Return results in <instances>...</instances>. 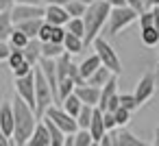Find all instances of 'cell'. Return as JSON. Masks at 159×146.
Instances as JSON below:
<instances>
[{"instance_id": "6da1fadb", "label": "cell", "mask_w": 159, "mask_h": 146, "mask_svg": "<svg viewBox=\"0 0 159 146\" xmlns=\"http://www.w3.org/2000/svg\"><path fill=\"white\" fill-rule=\"evenodd\" d=\"M13 111H16L13 144H18V146L29 144V139H31V135H33V131H35V126H37V122H39L42 118H39L37 111H35L22 96H18V94H16V98H13Z\"/></svg>"}, {"instance_id": "7a4b0ae2", "label": "cell", "mask_w": 159, "mask_h": 146, "mask_svg": "<svg viewBox=\"0 0 159 146\" xmlns=\"http://www.w3.org/2000/svg\"><path fill=\"white\" fill-rule=\"evenodd\" d=\"M111 9H113V7L107 2V0H96V2H92V5L87 7V13L83 16L85 29H87V33H85V44H87V46H92L94 39L102 33L105 24L109 22Z\"/></svg>"}, {"instance_id": "3957f363", "label": "cell", "mask_w": 159, "mask_h": 146, "mask_svg": "<svg viewBox=\"0 0 159 146\" xmlns=\"http://www.w3.org/2000/svg\"><path fill=\"white\" fill-rule=\"evenodd\" d=\"M135 20H139V11L129 7V5H122V7H113L111 9V16H109V22H107V33L111 37L120 35L124 29H129Z\"/></svg>"}, {"instance_id": "277c9868", "label": "cell", "mask_w": 159, "mask_h": 146, "mask_svg": "<svg viewBox=\"0 0 159 146\" xmlns=\"http://www.w3.org/2000/svg\"><path fill=\"white\" fill-rule=\"evenodd\" d=\"M35 94H37V116L42 118L46 113V109L57 103V98H55V92L39 66L35 68Z\"/></svg>"}, {"instance_id": "5b68a950", "label": "cell", "mask_w": 159, "mask_h": 146, "mask_svg": "<svg viewBox=\"0 0 159 146\" xmlns=\"http://www.w3.org/2000/svg\"><path fill=\"white\" fill-rule=\"evenodd\" d=\"M92 46H94V50L98 52V57L102 59V63H105L107 68H111L116 74H122V61H120L118 52L113 50V46L105 39V35H98Z\"/></svg>"}, {"instance_id": "8992f818", "label": "cell", "mask_w": 159, "mask_h": 146, "mask_svg": "<svg viewBox=\"0 0 159 146\" xmlns=\"http://www.w3.org/2000/svg\"><path fill=\"white\" fill-rule=\"evenodd\" d=\"M37 68V66H35ZM16 94L22 96L35 111H37V94H35V70L24 74V76H16Z\"/></svg>"}, {"instance_id": "52a82bcc", "label": "cell", "mask_w": 159, "mask_h": 146, "mask_svg": "<svg viewBox=\"0 0 159 146\" xmlns=\"http://www.w3.org/2000/svg\"><path fill=\"white\" fill-rule=\"evenodd\" d=\"M44 116L52 118V120H55V122H57L66 133H76V131H79V120H76L72 113H68L61 105H57V103H55V105H50V107L46 109V113H44ZM44 116H42V118H44Z\"/></svg>"}, {"instance_id": "ba28073f", "label": "cell", "mask_w": 159, "mask_h": 146, "mask_svg": "<svg viewBox=\"0 0 159 146\" xmlns=\"http://www.w3.org/2000/svg\"><path fill=\"white\" fill-rule=\"evenodd\" d=\"M13 133H16L13 103H2V107H0V135H2V144L13 142Z\"/></svg>"}, {"instance_id": "9c48e42d", "label": "cell", "mask_w": 159, "mask_h": 146, "mask_svg": "<svg viewBox=\"0 0 159 146\" xmlns=\"http://www.w3.org/2000/svg\"><path fill=\"white\" fill-rule=\"evenodd\" d=\"M11 16H13V22L18 24V22H22V20L44 18V16H46V7H42V2H39V5H24V2H16V7H13Z\"/></svg>"}, {"instance_id": "30bf717a", "label": "cell", "mask_w": 159, "mask_h": 146, "mask_svg": "<svg viewBox=\"0 0 159 146\" xmlns=\"http://www.w3.org/2000/svg\"><path fill=\"white\" fill-rule=\"evenodd\" d=\"M157 76H155V72H146L139 81H137V85H135V96H137V100L144 105V103H148L150 98H152V94H155V87H157Z\"/></svg>"}, {"instance_id": "8fae6325", "label": "cell", "mask_w": 159, "mask_h": 146, "mask_svg": "<svg viewBox=\"0 0 159 146\" xmlns=\"http://www.w3.org/2000/svg\"><path fill=\"white\" fill-rule=\"evenodd\" d=\"M70 18L72 16L68 13V9L63 5H46V16H44L46 22H50L55 26H66L70 22Z\"/></svg>"}, {"instance_id": "7c38bea8", "label": "cell", "mask_w": 159, "mask_h": 146, "mask_svg": "<svg viewBox=\"0 0 159 146\" xmlns=\"http://www.w3.org/2000/svg\"><path fill=\"white\" fill-rule=\"evenodd\" d=\"M76 94H79V98L83 100V103H87V105H94V107H98V103H100V92H102V87H98V85H92V83H81V85H76V89H74Z\"/></svg>"}, {"instance_id": "4fadbf2b", "label": "cell", "mask_w": 159, "mask_h": 146, "mask_svg": "<svg viewBox=\"0 0 159 146\" xmlns=\"http://www.w3.org/2000/svg\"><path fill=\"white\" fill-rule=\"evenodd\" d=\"M29 146H52V137H50V131H48L44 120L37 122V126H35V131L29 139Z\"/></svg>"}, {"instance_id": "5bb4252c", "label": "cell", "mask_w": 159, "mask_h": 146, "mask_svg": "<svg viewBox=\"0 0 159 146\" xmlns=\"http://www.w3.org/2000/svg\"><path fill=\"white\" fill-rule=\"evenodd\" d=\"M100 66H102V59H100V57H98V52L94 50L92 55H87V57L81 61V66H79V68H81V74H83V79L87 81V79H89V76H92V74H94V72L100 68Z\"/></svg>"}, {"instance_id": "9a60e30c", "label": "cell", "mask_w": 159, "mask_h": 146, "mask_svg": "<svg viewBox=\"0 0 159 146\" xmlns=\"http://www.w3.org/2000/svg\"><path fill=\"white\" fill-rule=\"evenodd\" d=\"M118 76L120 74H113L105 85H102V92H100V103H98V107L105 111L107 109V103L111 100V96H116L118 94Z\"/></svg>"}, {"instance_id": "2e32d148", "label": "cell", "mask_w": 159, "mask_h": 146, "mask_svg": "<svg viewBox=\"0 0 159 146\" xmlns=\"http://www.w3.org/2000/svg\"><path fill=\"white\" fill-rule=\"evenodd\" d=\"M44 18H33V20H22V22H18L16 26L20 29V31H24L31 39H35V37H39V31H42V26H44Z\"/></svg>"}, {"instance_id": "e0dca14e", "label": "cell", "mask_w": 159, "mask_h": 146, "mask_svg": "<svg viewBox=\"0 0 159 146\" xmlns=\"http://www.w3.org/2000/svg\"><path fill=\"white\" fill-rule=\"evenodd\" d=\"M44 122H46V126H48V131H50V137H52V146H66V131L52 120V118H48V116H44L42 118Z\"/></svg>"}, {"instance_id": "ac0fdd59", "label": "cell", "mask_w": 159, "mask_h": 146, "mask_svg": "<svg viewBox=\"0 0 159 146\" xmlns=\"http://www.w3.org/2000/svg\"><path fill=\"white\" fill-rule=\"evenodd\" d=\"M24 55H26V61H31L33 66H37V63L44 59V52H42V39H39V37L31 39V42L26 44V48H24Z\"/></svg>"}, {"instance_id": "d6986e66", "label": "cell", "mask_w": 159, "mask_h": 146, "mask_svg": "<svg viewBox=\"0 0 159 146\" xmlns=\"http://www.w3.org/2000/svg\"><path fill=\"white\" fill-rule=\"evenodd\" d=\"M63 46H66L68 52H72V55H81V52L85 50L87 44H85L83 37H79V35H74V33L68 31V35H66V39H63Z\"/></svg>"}, {"instance_id": "ffe728a7", "label": "cell", "mask_w": 159, "mask_h": 146, "mask_svg": "<svg viewBox=\"0 0 159 146\" xmlns=\"http://www.w3.org/2000/svg\"><path fill=\"white\" fill-rule=\"evenodd\" d=\"M59 105H61V107H63L68 113H72V116L76 118V116L81 113V109H83V105H85V103L79 98V94H76V92H72V94H70V96H66V98H63Z\"/></svg>"}, {"instance_id": "44dd1931", "label": "cell", "mask_w": 159, "mask_h": 146, "mask_svg": "<svg viewBox=\"0 0 159 146\" xmlns=\"http://www.w3.org/2000/svg\"><path fill=\"white\" fill-rule=\"evenodd\" d=\"M13 31H16V22L11 11H0V39H9Z\"/></svg>"}, {"instance_id": "7402d4cb", "label": "cell", "mask_w": 159, "mask_h": 146, "mask_svg": "<svg viewBox=\"0 0 159 146\" xmlns=\"http://www.w3.org/2000/svg\"><path fill=\"white\" fill-rule=\"evenodd\" d=\"M139 39L148 48L157 46L159 44V26H142L139 29Z\"/></svg>"}, {"instance_id": "603a6c76", "label": "cell", "mask_w": 159, "mask_h": 146, "mask_svg": "<svg viewBox=\"0 0 159 146\" xmlns=\"http://www.w3.org/2000/svg\"><path fill=\"white\" fill-rule=\"evenodd\" d=\"M113 74H116V72H113L111 68H107V66L102 63V66H100V68H98V70H96V72H94V74H92V76L87 79V83L102 87V85H105V83H107V81H109V79L113 76Z\"/></svg>"}, {"instance_id": "cb8c5ba5", "label": "cell", "mask_w": 159, "mask_h": 146, "mask_svg": "<svg viewBox=\"0 0 159 146\" xmlns=\"http://www.w3.org/2000/svg\"><path fill=\"white\" fill-rule=\"evenodd\" d=\"M42 52H44V57H48V59H59L63 52H68L66 50V46L63 44H59V42H42Z\"/></svg>"}, {"instance_id": "d4e9b609", "label": "cell", "mask_w": 159, "mask_h": 146, "mask_svg": "<svg viewBox=\"0 0 159 146\" xmlns=\"http://www.w3.org/2000/svg\"><path fill=\"white\" fill-rule=\"evenodd\" d=\"M116 144H118V146H144L146 142L139 139V137H135L131 131H120V133L116 135Z\"/></svg>"}, {"instance_id": "484cf974", "label": "cell", "mask_w": 159, "mask_h": 146, "mask_svg": "<svg viewBox=\"0 0 159 146\" xmlns=\"http://www.w3.org/2000/svg\"><path fill=\"white\" fill-rule=\"evenodd\" d=\"M94 111H96V107L94 105H83V109H81V113L76 116V120H79V129H89V124H92V118H94Z\"/></svg>"}, {"instance_id": "4316f807", "label": "cell", "mask_w": 159, "mask_h": 146, "mask_svg": "<svg viewBox=\"0 0 159 146\" xmlns=\"http://www.w3.org/2000/svg\"><path fill=\"white\" fill-rule=\"evenodd\" d=\"M76 85H79V83H76L72 76H66V79H61V81H59V103H61L66 96H70V94L76 89Z\"/></svg>"}, {"instance_id": "83f0119b", "label": "cell", "mask_w": 159, "mask_h": 146, "mask_svg": "<svg viewBox=\"0 0 159 146\" xmlns=\"http://www.w3.org/2000/svg\"><path fill=\"white\" fill-rule=\"evenodd\" d=\"M87 7H89V5H85L83 0H70V2L66 5V9H68V13H70L72 18H83V16L87 13Z\"/></svg>"}, {"instance_id": "f1b7e54d", "label": "cell", "mask_w": 159, "mask_h": 146, "mask_svg": "<svg viewBox=\"0 0 159 146\" xmlns=\"http://www.w3.org/2000/svg\"><path fill=\"white\" fill-rule=\"evenodd\" d=\"M66 29H68L70 33H74V35H79V37L85 39L87 29H85V20H83V18H70V22L66 24Z\"/></svg>"}, {"instance_id": "f546056e", "label": "cell", "mask_w": 159, "mask_h": 146, "mask_svg": "<svg viewBox=\"0 0 159 146\" xmlns=\"http://www.w3.org/2000/svg\"><path fill=\"white\" fill-rule=\"evenodd\" d=\"M9 42H11V46H13V48H26V44L31 42V37H29L24 31H20V29L16 26V31L11 33Z\"/></svg>"}, {"instance_id": "4dcf8cb0", "label": "cell", "mask_w": 159, "mask_h": 146, "mask_svg": "<svg viewBox=\"0 0 159 146\" xmlns=\"http://www.w3.org/2000/svg\"><path fill=\"white\" fill-rule=\"evenodd\" d=\"M120 105H122V107H126L129 111H135V109H139V107H142V103L137 100V96H135V94H120Z\"/></svg>"}, {"instance_id": "1f68e13d", "label": "cell", "mask_w": 159, "mask_h": 146, "mask_svg": "<svg viewBox=\"0 0 159 146\" xmlns=\"http://www.w3.org/2000/svg\"><path fill=\"white\" fill-rule=\"evenodd\" d=\"M113 113H116V120H118V126H126V124L131 122V113H133V111H129L126 107H122V105H120V107H118V109H116Z\"/></svg>"}, {"instance_id": "d6a6232c", "label": "cell", "mask_w": 159, "mask_h": 146, "mask_svg": "<svg viewBox=\"0 0 159 146\" xmlns=\"http://www.w3.org/2000/svg\"><path fill=\"white\" fill-rule=\"evenodd\" d=\"M33 70H35V66H33L31 61H22V63H20L18 68H13L11 72H13L16 76H24V74H29V72H33Z\"/></svg>"}, {"instance_id": "836d02e7", "label": "cell", "mask_w": 159, "mask_h": 146, "mask_svg": "<svg viewBox=\"0 0 159 146\" xmlns=\"http://www.w3.org/2000/svg\"><path fill=\"white\" fill-rule=\"evenodd\" d=\"M52 31H55V24L44 22V26H42V31H39V39H42V42H50V39H52Z\"/></svg>"}, {"instance_id": "e575fe53", "label": "cell", "mask_w": 159, "mask_h": 146, "mask_svg": "<svg viewBox=\"0 0 159 146\" xmlns=\"http://www.w3.org/2000/svg\"><path fill=\"white\" fill-rule=\"evenodd\" d=\"M102 116H105V126H107V131H113V129L118 126L116 113H113V111H102Z\"/></svg>"}, {"instance_id": "d590c367", "label": "cell", "mask_w": 159, "mask_h": 146, "mask_svg": "<svg viewBox=\"0 0 159 146\" xmlns=\"http://www.w3.org/2000/svg\"><path fill=\"white\" fill-rule=\"evenodd\" d=\"M126 5L129 7H133V9H137L139 13L146 9V0H126Z\"/></svg>"}, {"instance_id": "8d00e7d4", "label": "cell", "mask_w": 159, "mask_h": 146, "mask_svg": "<svg viewBox=\"0 0 159 146\" xmlns=\"http://www.w3.org/2000/svg\"><path fill=\"white\" fill-rule=\"evenodd\" d=\"M111 144H116V135H113L111 131H107V133L102 135V139H100V146H111Z\"/></svg>"}, {"instance_id": "74e56055", "label": "cell", "mask_w": 159, "mask_h": 146, "mask_svg": "<svg viewBox=\"0 0 159 146\" xmlns=\"http://www.w3.org/2000/svg\"><path fill=\"white\" fill-rule=\"evenodd\" d=\"M44 2H46V5H63V7H66L70 0H44Z\"/></svg>"}, {"instance_id": "f35d334b", "label": "cell", "mask_w": 159, "mask_h": 146, "mask_svg": "<svg viewBox=\"0 0 159 146\" xmlns=\"http://www.w3.org/2000/svg\"><path fill=\"white\" fill-rule=\"evenodd\" d=\"M107 2L111 7H122V5H126V0H107Z\"/></svg>"}, {"instance_id": "ab89813d", "label": "cell", "mask_w": 159, "mask_h": 146, "mask_svg": "<svg viewBox=\"0 0 159 146\" xmlns=\"http://www.w3.org/2000/svg\"><path fill=\"white\" fill-rule=\"evenodd\" d=\"M66 146H74V133H68L66 135Z\"/></svg>"}, {"instance_id": "60d3db41", "label": "cell", "mask_w": 159, "mask_h": 146, "mask_svg": "<svg viewBox=\"0 0 159 146\" xmlns=\"http://www.w3.org/2000/svg\"><path fill=\"white\" fill-rule=\"evenodd\" d=\"M16 2H24V5H39L44 0H16Z\"/></svg>"}, {"instance_id": "b9f144b4", "label": "cell", "mask_w": 159, "mask_h": 146, "mask_svg": "<svg viewBox=\"0 0 159 146\" xmlns=\"http://www.w3.org/2000/svg\"><path fill=\"white\" fill-rule=\"evenodd\" d=\"M146 7H159V0H146Z\"/></svg>"}, {"instance_id": "7bdbcfd3", "label": "cell", "mask_w": 159, "mask_h": 146, "mask_svg": "<svg viewBox=\"0 0 159 146\" xmlns=\"http://www.w3.org/2000/svg\"><path fill=\"white\" fill-rule=\"evenodd\" d=\"M155 76H157V81H159V63H157V68H155Z\"/></svg>"}, {"instance_id": "ee69618b", "label": "cell", "mask_w": 159, "mask_h": 146, "mask_svg": "<svg viewBox=\"0 0 159 146\" xmlns=\"http://www.w3.org/2000/svg\"><path fill=\"white\" fill-rule=\"evenodd\" d=\"M83 2H85V5H92V2H96V0H83Z\"/></svg>"}, {"instance_id": "f6af8a7d", "label": "cell", "mask_w": 159, "mask_h": 146, "mask_svg": "<svg viewBox=\"0 0 159 146\" xmlns=\"http://www.w3.org/2000/svg\"><path fill=\"white\" fill-rule=\"evenodd\" d=\"M157 9H159V7H157Z\"/></svg>"}]
</instances>
